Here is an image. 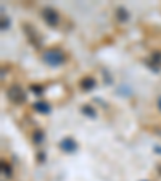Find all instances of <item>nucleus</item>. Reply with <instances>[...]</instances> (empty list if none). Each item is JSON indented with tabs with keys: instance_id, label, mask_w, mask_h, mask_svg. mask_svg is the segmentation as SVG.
<instances>
[{
	"instance_id": "nucleus-1",
	"label": "nucleus",
	"mask_w": 161,
	"mask_h": 181,
	"mask_svg": "<svg viewBox=\"0 0 161 181\" xmlns=\"http://www.w3.org/2000/svg\"><path fill=\"white\" fill-rule=\"evenodd\" d=\"M43 62L50 66H58L64 62V55L60 50H47L43 54Z\"/></svg>"
},
{
	"instance_id": "nucleus-2",
	"label": "nucleus",
	"mask_w": 161,
	"mask_h": 181,
	"mask_svg": "<svg viewBox=\"0 0 161 181\" xmlns=\"http://www.w3.org/2000/svg\"><path fill=\"white\" fill-rule=\"evenodd\" d=\"M8 97H10L13 102H16V103L26 100V94L23 92V89H21L19 86H11V87L8 89Z\"/></svg>"
},
{
	"instance_id": "nucleus-3",
	"label": "nucleus",
	"mask_w": 161,
	"mask_h": 181,
	"mask_svg": "<svg viewBox=\"0 0 161 181\" xmlns=\"http://www.w3.org/2000/svg\"><path fill=\"white\" fill-rule=\"evenodd\" d=\"M43 20H45L50 26H56L58 24V13H56L53 8H45V10H43Z\"/></svg>"
},
{
	"instance_id": "nucleus-4",
	"label": "nucleus",
	"mask_w": 161,
	"mask_h": 181,
	"mask_svg": "<svg viewBox=\"0 0 161 181\" xmlns=\"http://www.w3.org/2000/svg\"><path fill=\"white\" fill-rule=\"evenodd\" d=\"M60 147H61L64 152H73V150H76V142L73 141L71 137H66V139H63V141H61Z\"/></svg>"
},
{
	"instance_id": "nucleus-5",
	"label": "nucleus",
	"mask_w": 161,
	"mask_h": 181,
	"mask_svg": "<svg viewBox=\"0 0 161 181\" xmlns=\"http://www.w3.org/2000/svg\"><path fill=\"white\" fill-rule=\"evenodd\" d=\"M34 110H37L39 113H49L50 107H49V103H45V102H37V103H34Z\"/></svg>"
},
{
	"instance_id": "nucleus-6",
	"label": "nucleus",
	"mask_w": 161,
	"mask_h": 181,
	"mask_svg": "<svg viewBox=\"0 0 161 181\" xmlns=\"http://www.w3.org/2000/svg\"><path fill=\"white\" fill-rule=\"evenodd\" d=\"M94 86H95V81L90 79V78H87V79L82 81V87H84V89H92Z\"/></svg>"
},
{
	"instance_id": "nucleus-7",
	"label": "nucleus",
	"mask_w": 161,
	"mask_h": 181,
	"mask_svg": "<svg viewBox=\"0 0 161 181\" xmlns=\"http://www.w3.org/2000/svg\"><path fill=\"white\" fill-rule=\"evenodd\" d=\"M82 112H84V113H87V115H90V116H94V112H92V109H90V107H84V109H82Z\"/></svg>"
},
{
	"instance_id": "nucleus-8",
	"label": "nucleus",
	"mask_w": 161,
	"mask_h": 181,
	"mask_svg": "<svg viewBox=\"0 0 161 181\" xmlns=\"http://www.w3.org/2000/svg\"><path fill=\"white\" fill-rule=\"evenodd\" d=\"M160 109H161V97H160Z\"/></svg>"
}]
</instances>
